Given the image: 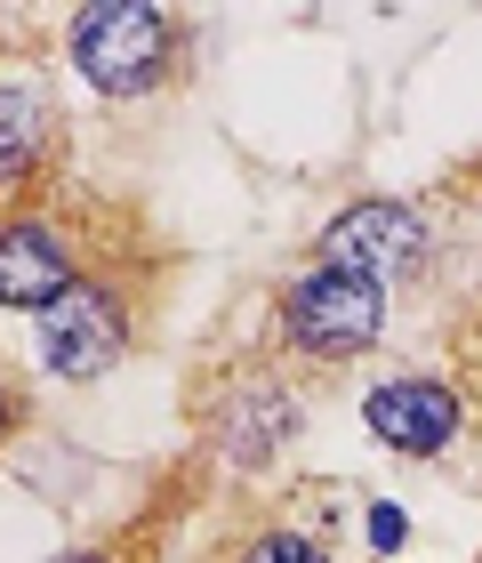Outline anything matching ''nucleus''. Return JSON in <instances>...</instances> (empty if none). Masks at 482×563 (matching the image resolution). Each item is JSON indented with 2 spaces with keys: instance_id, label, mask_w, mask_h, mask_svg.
Instances as JSON below:
<instances>
[{
  "instance_id": "1",
  "label": "nucleus",
  "mask_w": 482,
  "mask_h": 563,
  "mask_svg": "<svg viewBox=\"0 0 482 563\" xmlns=\"http://www.w3.org/2000/svg\"><path fill=\"white\" fill-rule=\"evenodd\" d=\"M65 57L81 65L89 89L145 97L177 73V24L145 0H89V9L65 16Z\"/></svg>"
},
{
  "instance_id": "2",
  "label": "nucleus",
  "mask_w": 482,
  "mask_h": 563,
  "mask_svg": "<svg viewBox=\"0 0 482 563\" xmlns=\"http://www.w3.org/2000/svg\"><path fill=\"white\" fill-rule=\"evenodd\" d=\"M273 330L298 363H354L386 339V282L346 266H306L273 306Z\"/></svg>"
},
{
  "instance_id": "3",
  "label": "nucleus",
  "mask_w": 482,
  "mask_h": 563,
  "mask_svg": "<svg viewBox=\"0 0 482 563\" xmlns=\"http://www.w3.org/2000/svg\"><path fill=\"white\" fill-rule=\"evenodd\" d=\"M130 339H137V298L121 290L113 274H81L41 314V371L89 387V378H105L121 354H130Z\"/></svg>"
},
{
  "instance_id": "4",
  "label": "nucleus",
  "mask_w": 482,
  "mask_h": 563,
  "mask_svg": "<svg viewBox=\"0 0 482 563\" xmlns=\"http://www.w3.org/2000/svg\"><path fill=\"white\" fill-rule=\"evenodd\" d=\"M201 434L217 443L225 467H242V475H258L282 459V443L298 434V387L273 363H249L234 378H217L210 402H201Z\"/></svg>"
},
{
  "instance_id": "5",
  "label": "nucleus",
  "mask_w": 482,
  "mask_h": 563,
  "mask_svg": "<svg viewBox=\"0 0 482 563\" xmlns=\"http://www.w3.org/2000/svg\"><path fill=\"white\" fill-rule=\"evenodd\" d=\"M362 427L386 451H402V459H442L467 434V395L450 387V378L402 371V378H378V387L362 395Z\"/></svg>"
},
{
  "instance_id": "6",
  "label": "nucleus",
  "mask_w": 482,
  "mask_h": 563,
  "mask_svg": "<svg viewBox=\"0 0 482 563\" xmlns=\"http://www.w3.org/2000/svg\"><path fill=\"white\" fill-rule=\"evenodd\" d=\"M72 282H81V242H72V225L41 218V210L0 218V306H9V314H48Z\"/></svg>"
},
{
  "instance_id": "7",
  "label": "nucleus",
  "mask_w": 482,
  "mask_h": 563,
  "mask_svg": "<svg viewBox=\"0 0 482 563\" xmlns=\"http://www.w3.org/2000/svg\"><path fill=\"white\" fill-rule=\"evenodd\" d=\"M57 145H65V106H57V89H48V73L9 57L0 65V194L33 186V177L57 162Z\"/></svg>"
},
{
  "instance_id": "8",
  "label": "nucleus",
  "mask_w": 482,
  "mask_h": 563,
  "mask_svg": "<svg viewBox=\"0 0 482 563\" xmlns=\"http://www.w3.org/2000/svg\"><path fill=\"white\" fill-rule=\"evenodd\" d=\"M418 250H426V218L411 210V201H354V210H338L322 225L314 266H346V274L386 282L394 266H411Z\"/></svg>"
},
{
  "instance_id": "9",
  "label": "nucleus",
  "mask_w": 482,
  "mask_h": 563,
  "mask_svg": "<svg viewBox=\"0 0 482 563\" xmlns=\"http://www.w3.org/2000/svg\"><path fill=\"white\" fill-rule=\"evenodd\" d=\"M242 563H338L322 540H306V531H258V540L242 548Z\"/></svg>"
},
{
  "instance_id": "10",
  "label": "nucleus",
  "mask_w": 482,
  "mask_h": 563,
  "mask_svg": "<svg viewBox=\"0 0 482 563\" xmlns=\"http://www.w3.org/2000/svg\"><path fill=\"white\" fill-rule=\"evenodd\" d=\"M362 531H370V548H378V555H394L402 540H411V523H402V507H394V499H370Z\"/></svg>"
},
{
  "instance_id": "11",
  "label": "nucleus",
  "mask_w": 482,
  "mask_h": 563,
  "mask_svg": "<svg viewBox=\"0 0 482 563\" xmlns=\"http://www.w3.org/2000/svg\"><path fill=\"white\" fill-rule=\"evenodd\" d=\"M16 427H24V395L9 387V371H0V443H9Z\"/></svg>"
},
{
  "instance_id": "12",
  "label": "nucleus",
  "mask_w": 482,
  "mask_h": 563,
  "mask_svg": "<svg viewBox=\"0 0 482 563\" xmlns=\"http://www.w3.org/2000/svg\"><path fill=\"white\" fill-rule=\"evenodd\" d=\"M65 563H130L121 548H89V555H65Z\"/></svg>"
}]
</instances>
